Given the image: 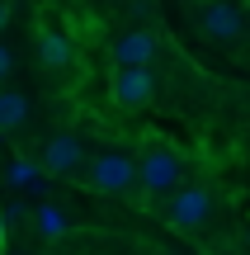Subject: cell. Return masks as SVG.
Segmentation results:
<instances>
[{
	"mask_svg": "<svg viewBox=\"0 0 250 255\" xmlns=\"http://www.w3.org/2000/svg\"><path fill=\"white\" fill-rule=\"evenodd\" d=\"M179 180H184L179 151H170L166 142H147V146H142V156H137V184L151 194V199H166Z\"/></svg>",
	"mask_w": 250,
	"mask_h": 255,
	"instance_id": "obj_1",
	"label": "cell"
},
{
	"mask_svg": "<svg viewBox=\"0 0 250 255\" xmlns=\"http://www.w3.org/2000/svg\"><path fill=\"white\" fill-rule=\"evenodd\" d=\"M166 222L175 232H203L213 222V194L203 184H184L179 180L175 189L166 194Z\"/></svg>",
	"mask_w": 250,
	"mask_h": 255,
	"instance_id": "obj_2",
	"label": "cell"
},
{
	"mask_svg": "<svg viewBox=\"0 0 250 255\" xmlns=\"http://www.w3.org/2000/svg\"><path fill=\"white\" fill-rule=\"evenodd\" d=\"M90 184L99 194H128L132 184H137V156H128V151H99L90 161Z\"/></svg>",
	"mask_w": 250,
	"mask_h": 255,
	"instance_id": "obj_3",
	"label": "cell"
},
{
	"mask_svg": "<svg viewBox=\"0 0 250 255\" xmlns=\"http://www.w3.org/2000/svg\"><path fill=\"white\" fill-rule=\"evenodd\" d=\"M109 95L118 109L137 114L151 104V95H156V76L147 71V66H113V81H109Z\"/></svg>",
	"mask_w": 250,
	"mask_h": 255,
	"instance_id": "obj_4",
	"label": "cell"
},
{
	"mask_svg": "<svg viewBox=\"0 0 250 255\" xmlns=\"http://www.w3.org/2000/svg\"><path fill=\"white\" fill-rule=\"evenodd\" d=\"M198 28H203V38H213V43H236V38L246 33V9L232 5V0H208V5L198 9Z\"/></svg>",
	"mask_w": 250,
	"mask_h": 255,
	"instance_id": "obj_5",
	"label": "cell"
},
{
	"mask_svg": "<svg viewBox=\"0 0 250 255\" xmlns=\"http://www.w3.org/2000/svg\"><path fill=\"white\" fill-rule=\"evenodd\" d=\"M156 47H161V38L151 28H128V33H118L109 43V62L113 66H147L156 57Z\"/></svg>",
	"mask_w": 250,
	"mask_h": 255,
	"instance_id": "obj_6",
	"label": "cell"
},
{
	"mask_svg": "<svg viewBox=\"0 0 250 255\" xmlns=\"http://www.w3.org/2000/svg\"><path fill=\"white\" fill-rule=\"evenodd\" d=\"M76 165H81V137L57 132L52 142L43 146V170H47V175H71Z\"/></svg>",
	"mask_w": 250,
	"mask_h": 255,
	"instance_id": "obj_7",
	"label": "cell"
},
{
	"mask_svg": "<svg viewBox=\"0 0 250 255\" xmlns=\"http://www.w3.org/2000/svg\"><path fill=\"white\" fill-rule=\"evenodd\" d=\"M33 47H38V62H43L47 71H66V66H71V57H76L71 38H66V33H57V28H38Z\"/></svg>",
	"mask_w": 250,
	"mask_h": 255,
	"instance_id": "obj_8",
	"label": "cell"
},
{
	"mask_svg": "<svg viewBox=\"0 0 250 255\" xmlns=\"http://www.w3.org/2000/svg\"><path fill=\"white\" fill-rule=\"evenodd\" d=\"M24 123H28V95L0 85V128H5V132H14V128H24Z\"/></svg>",
	"mask_w": 250,
	"mask_h": 255,
	"instance_id": "obj_9",
	"label": "cell"
},
{
	"mask_svg": "<svg viewBox=\"0 0 250 255\" xmlns=\"http://www.w3.org/2000/svg\"><path fill=\"white\" fill-rule=\"evenodd\" d=\"M38 232H43V237H62V232H66V218H62V208L43 203V208H38Z\"/></svg>",
	"mask_w": 250,
	"mask_h": 255,
	"instance_id": "obj_10",
	"label": "cell"
},
{
	"mask_svg": "<svg viewBox=\"0 0 250 255\" xmlns=\"http://www.w3.org/2000/svg\"><path fill=\"white\" fill-rule=\"evenodd\" d=\"M5 180L19 184V189H28V184H38V165H33V161H14V165L5 170Z\"/></svg>",
	"mask_w": 250,
	"mask_h": 255,
	"instance_id": "obj_11",
	"label": "cell"
},
{
	"mask_svg": "<svg viewBox=\"0 0 250 255\" xmlns=\"http://www.w3.org/2000/svg\"><path fill=\"white\" fill-rule=\"evenodd\" d=\"M14 66H19V57H14V47H9V43H0V85H5L9 76H14Z\"/></svg>",
	"mask_w": 250,
	"mask_h": 255,
	"instance_id": "obj_12",
	"label": "cell"
},
{
	"mask_svg": "<svg viewBox=\"0 0 250 255\" xmlns=\"http://www.w3.org/2000/svg\"><path fill=\"white\" fill-rule=\"evenodd\" d=\"M5 24H9V5L0 0V33H5Z\"/></svg>",
	"mask_w": 250,
	"mask_h": 255,
	"instance_id": "obj_13",
	"label": "cell"
},
{
	"mask_svg": "<svg viewBox=\"0 0 250 255\" xmlns=\"http://www.w3.org/2000/svg\"><path fill=\"white\" fill-rule=\"evenodd\" d=\"M5 232H9V227H5V218H0V246H5Z\"/></svg>",
	"mask_w": 250,
	"mask_h": 255,
	"instance_id": "obj_14",
	"label": "cell"
},
{
	"mask_svg": "<svg viewBox=\"0 0 250 255\" xmlns=\"http://www.w3.org/2000/svg\"><path fill=\"white\" fill-rule=\"evenodd\" d=\"M232 5H241V9H246V5H250V0H232Z\"/></svg>",
	"mask_w": 250,
	"mask_h": 255,
	"instance_id": "obj_15",
	"label": "cell"
},
{
	"mask_svg": "<svg viewBox=\"0 0 250 255\" xmlns=\"http://www.w3.org/2000/svg\"><path fill=\"white\" fill-rule=\"evenodd\" d=\"M161 255H179V251H161Z\"/></svg>",
	"mask_w": 250,
	"mask_h": 255,
	"instance_id": "obj_16",
	"label": "cell"
},
{
	"mask_svg": "<svg viewBox=\"0 0 250 255\" xmlns=\"http://www.w3.org/2000/svg\"><path fill=\"white\" fill-rule=\"evenodd\" d=\"M0 142H5V128H0Z\"/></svg>",
	"mask_w": 250,
	"mask_h": 255,
	"instance_id": "obj_17",
	"label": "cell"
},
{
	"mask_svg": "<svg viewBox=\"0 0 250 255\" xmlns=\"http://www.w3.org/2000/svg\"><path fill=\"white\" fill-rule=\"evenodd\" d=\"M118 5H123V0H118Z\"/></svg>",
	"mask_w": 250,
	"mask_h": 255,
	"instance_id": "obj_18",
	"label": "cell"
}]
</instances>
